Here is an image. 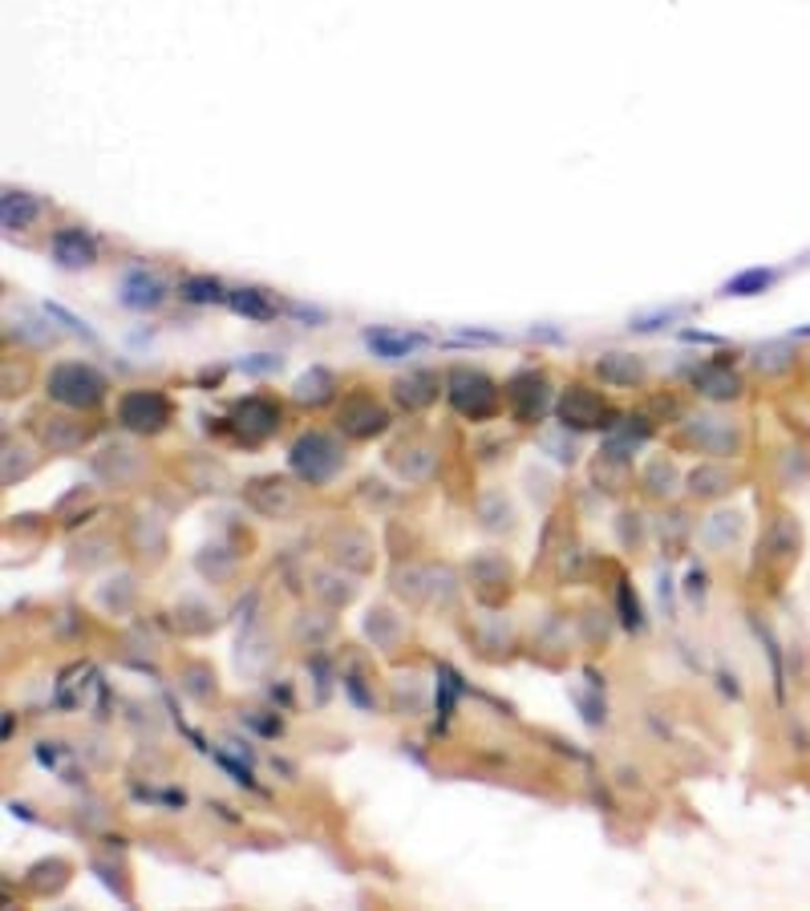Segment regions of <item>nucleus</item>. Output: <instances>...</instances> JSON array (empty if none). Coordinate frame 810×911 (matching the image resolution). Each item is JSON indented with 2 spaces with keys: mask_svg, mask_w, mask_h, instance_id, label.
<instances>
[{
  "mask_svg": "<svg viewBox=\"0 0 810 911\" xmlns=\"http://www.w3.org/2000/svg\"><path fill=\"white\" fill-rule=\"evenodd\" d=\"M559 422L564 430H612V413H608L604 398L588 386H567L559 398Z\"/></svg>",
  "mask_w": 810,
  "mask_h": 911,
  "instance_id": "nucleus-6",
  "label": "nucleus"
},
{
  "mask_svg": "<svg viewBox=\"0 0 810 911\" xmlns=\"http://www.w3.org/2000/svg\"><path fill=\"white\" fill-rule=\"evenodd\" d=\"M33 219H37V199L33 195L4 191V199H0V223H4V232H25Z\"/></svg>",
  "mask_w": 810,
  "mask_h": 911,
  "instance_id": "nucleus-28",
  "label": "nucleus"
},
{
  "mask_svg": "<svg viewBox=\"0 0 810 911\" xmlns=\"http://www.w3.org/2000/svg\"><path fill=\"white\" fill-rule=\"evenodd\" d=\"M45 312H49V316H57V321H62V324H69V333H81V336H86V341H93V333H90V329H86V324H81L78 316H69V312H65L62 304H45Z\"/></svg>",
  "mask_w": 810,
  "mask_h": 911,
  "instance_id": "nucleus-50",
  "label": "nucleus"
},
{
  "mask_svg": "<svg viewBox=\"0 0 810 911\" xmlns=\"http://www.w3.org/2000/svg\"><path fill=\"white\" fill-rule=\"evenodd\" d=\"M182 689L191 697H199V701H207V697L215 693V673L207 665H187V673H182Z\"/></svg>",
  "mask_w": 810,
  "mask_h": 911,
  "instance_id": "nucleus-40",
  "label": "nucleus"
},
{
  "mask_svg": "<svg viewBox=\"0 0 810 911\" xmlns=\"http://www.w3.org/2000/svg\"><path fill=\"white\" fill-rule=\"evenodd\" d=\"M393 401H398L406 413L430 410V405L437 401V373L413 369V373H406V377H398V381H393Z\"/></svg>",
  "mask_w": 810,
  "mask_h": 911,
  "instance_id": "nucleus-13",
  "label": "nucleus"
},
{
  "mask_svg": "<svg viewBox=\"0 0 810 911\" xmlns=\"http://www.w3.org/2000/svg\"><path fill=\"white\" fill-rule=\"evenodd\" d=\"M365 345L374 348L377 357L398 360V357H410L413 348H422V336L418 333H393V329H369V333H365Z\"/></svg>",
  "mask_w": 810,
  "mask_h": 911,
  "instance_id": "nucleus-25",
  "label": "nucleus"
},
{
  "mask_svg": "<svg viewBox=\"0 0 810 911\" xmlns=\"http://www.w3.org/2000/svg\"><path fill=\"white\" fill-rule=\"evenodd\" d=\"M37 762H41V766H53V770H62L65 782H78V778L69 774V766H65V749L57 742H41L37 745Z\"/></svg>",
  "mask_w": 810,
  "mask_h": 911,
  "instance_id": "nucleus-45",
  "label": "nucleus"
},
{
  "mask_svg": "<svg viewBox=\"0 0 810 911\" xmlns=\"http://www.w3.org/2000/svg\"><path fill=\"white\" fill-rule=\"evenodd\" d=\"M247 725H256V730L268 733V737H271V733H280V721H276V718H259V713H247Z\"/></svg>",
  "mask_w": 810,
  "mask_h": 911,
  "instance_id": "nucleus-53",
  "label": "nucleus"
},
{
  "mask_svg": "<svg viewBox=\"0 0 810 911\" xmlns=\"http://www.w3.org/2000/svg\"><path fill=\"white\" fill-rule=\"evenodd\" d=\"M25 446H13V442H4V487H13L16 478H25L29 475V458H16Z\"/></svg>",
  "mask_w": 810,
  "mask_h": 911,
  "instance_id": "nucleus-44",
  "label": "nucleus"
},
{
  "mask_svg": "<svg viewBox=\"0 0 810 911\" xmlns=\"http://www.w3.org/2000/svg\"><path fill=\"white\" fill-rule=\"evenodd\" d=\"M754 365H758V373H766V377H778V373H786L790 365H795V348L786 345V341L762 345L758 353H754Z\"/></svg>",
  "mask_w": 810,
  "mask_h": 911,
  "instance_id": "nucleus-35",
  "label": "nucleus"
},
{
  "mask_svg": "<svg viewBox=\"0 0 810 911\" xmlns=\"http://www.w3.org/2000/svg\"><path fill=\"white\" fill-rule=\"evenodd\" d=\"M576 706L584 709V721L588 725H604V701H592V697L576 693Z\"/></svg>",
  "mask_w": 810,
  "mask_h": 911,
  "instance_id": "nucleus-49",
  "label": "nucleus"
},
{
  "mask_svg": "<svg viewBox=\"0 0 810 911\" xmlns=\"http://www.w3.org/2000/svg\"><path fill=\"white\" fill-rule=\"evenodd\" d=\"M470 584H478V591L482 596H490V591H507V584H511V567H507V559L495 552H478L475 559H470Z\"/></svg>",
  "mask_w": 810,
  "mask_h": 911,
  "instance_id": "nucleus-21",
  "label": "nucleus"
},
{
  "mask_svg": "<svg viewBox=\"0 0 810 911\" xmlns=\"http://www.w3.org/2000/svg\"><path fill=\"white\" fill-rule=\"evenodd\" d=\"M774 284V271H742V276H733L730 284H725V292L730 296H758L766 292Z\"/></svg>",
  "mask_w": 810,
  "mask_h": 911,
  "instance_id": "nucleus-41",
  "label": "nucleus"
},
{
  "mask_svg": "<svg viewBox=\"0 0 810 911\" xmlns=\"http://www.w3.org/2000/svg\"><path fill=\"white\" fill-rule=\"evenodd\" d=\"M179 296L191 300V304H219V300H228V292H223V284L215 276H187Z\"/></svg>",
  "mask_w": 810,
  "mask_h": 911,
  "instance_id": "nucleus-34",
  "label": "nucleus"
},
{
  "mask_svg": "<svg viewBox=\"0 0 810 911\" xmlns=\"http://www.w3.org/2000/svg\"><path fill=\"white\" fill-rule=\"evenodd\" d=\"M170 422V401L158 389H130L118 401V425L130 434H163Z\"/></svg>",
  "mask_w": 810,
  "mask_h": 911,
  "instance_id": "nucleus-5",
  "label": "nucleus"
},
{
  "mask_svg": "<svg viewBox=\"0 0 810 911\" xmlns=\"http://www.w3.org/2000/svg\"><path fill=\"white\" fill-rule=\"evenodd\" d=\"M329 632H333V616H324V612H304L292 624V636L309 648H321V641H329Z\"/></svg>",
  "mask_w": 810,
  "mask_h": 911,
  "instance_id": "nucleus-33",
  "label": "nucleus"
},
{
  "mask_svg": "<svg viewBox=\"0 0 810 911\" xmlns=\"http://www.w3.org/2000/svg\"><path fill=\"white\" fill-rule=\"evenodd\" d=\"M49 398L65 410H93L98 401L106 398V377L93 365H81V360H65L49 373Z\"/></svg>",
  "mask_w": 810,
  "mask_h": 911,
  "instance_id": "nucleus-2",
  "label": "nucleus"
},
{
  "mask_svg": "<svg viewBox=\"0 0 810 911\" xmlns=\"http://www.w3.org/2000/svg\"><path fill=\"white\" fill-rule=\"evenodd\" d=\"M244 499H247V507H252L256 514H264V519H292L300 507L297 487H292L288 478H276V475L252 478V482L244 487Z\"/></svg>",
  "mask_w": 810,
  "mask_h": 911,
  "instance_id": "nucleus-7",
  "label": "nucleus"
},
{
  "mask_svg": "<svg viewBox=\"0 0 810 911\" xmlns=\"http://www.w3.org/2000/svg\"><path fill=\"white\" fill-rule=\"evenodd\" d=\"M244 369H247V373H268V369H280V360H276V357H264V353H259L256 360H244Z\"/></svg>",
  "mask_w": 810,
  "mask_h": 911,
  "instance_id": "nucleus-54",
  "label": "nucleus"
},
{
  "mask_svg": "<svg viewBox=\"0 0 810 911\" xmlns=\"http://www.w3.org/2000/svg\"><path fill=\"white\" fill-rule=\"evenodd\" d=\"M547 401H552V389H547V377L535 369L528 373H514L507 381V405H511L514 422L535 425L547 413Z\"/></svg>",
  "mask_w": 810,
  "mask_h": 911,
  "instance_id": "nucleus-8",
  "label": "nucleus"
},
{
  "mask_svg": "<svg viewBox=\"0 0 810 911\" xmlns=\"http://www.w3.org/2000/svg\"><path fill=\"white\" fill-rule=\"evenodd\" d=\"M228 304H232L240 316H247V321H271V316H276V304H271L268 292H259V288H235V292H228Z\"/></svg>",
  "mask_w": 810,
  "mask_h": 911,
  "instance_id": "nucleus-30",
  "label": "nucleus"
},
{
  "mask_svg": "<svg viewBox=\"0 0 810 911\" xmlns=\"http://www.w3.org/2000/svg\"><path fill=\"white\" fill-rule=\"evenodd\" d=\"M446 398H451V405L463 418H470V422H487V418H495L499 413V386L490 381L487 373L478 369H466V365H458V369H451V377H446Z\"/></svg>",
  "mask_w": 810,
  "mask_h": 911,
  "instance_id": "nucleus-3",
  "label": "nucleus"
},
{
  "mask_svg": "<svg viewBox=\"0 0 810 911\" xmlns=\"http://www.w3.org/2000/svg\"><path fill=\"white\" fill-rule=\"evenodd\" d=\"M685 591H689V600H701V596H706V571H701V567H694V571L685 576Z\"/></svg>",
  "mask_w": 810,
  "mask_h": 911,
  "instance_id": "nucleus-52",
  "label": "nucleus"
},
{
  "mask_svg": "<svg viewBox=\"0 0 810 911\" xmlns=\"http://www.w3.org/2000/svg\"><path fill=\"white\" fill-rule=\"evenodd\" d=\"M422 709V689L413 685V680H406V685H398V713H406V718H413Z\"/></svg>",
  "mask_w": 810,
  "mask_h": 911,
  "instance_id": "nucleus-47",
  "label": "nucleus"
},
{
  "mask_svg": "<svg viewBox=\"0 0 810 911\" xmlns=\"http://www.w3.org/2000/svg\"><path fill=\"white\" fill-rule=\"evenodd\" d=\"M329 555H333L341 567L357 571V576L374 571V540H369L365 531H357V526H341V531H333Z\"/></svg>",
  "mask_w": 810,
  "mask_h": 911,
  "instance_id": "nucleus-12",
  "label": "nucleus"
},
{
  "mask_svg": "<svg viewBox=\"0 0 810 911\" xmlns=\"http://www.w3.org/2000/svg\"><path fill=\"white\" fill-rule=\"evenodd\" d=\"M138 454L130 446H110V449H102V458L93 463V470L106 478V482H130V478H138Z\"/></svg>",
  "mask_w": 810,
  "mask_h": 911,
  "instance_id": "nucleus-24",
  "label": "nucleus"
},
{
  "mask_svg": "<svg viewBox=\"0 0 810 911\" xmlns=\"http://www.w3.org/2000/svg\"><path fill=\"white\" fill-rule=\"evenodd\" d=\"M689 535V519H685L681 511L669 514L665 523H661V543L669 547V555H681V540Z\"/></svg>",
  "mask_w": 810,
  "mask_h": 911,
  "instance_id": "nucleus-43",
  "label": "nucleus"
},
{
  "mask_svg": "<svg viewBox=\"0 0 810 911\" xmlns=\"http://www.w3.org/2000/svg\"><path fill=\"white\" fill-rule=\"evenodd\" d=\"M730 490H733L730 470L718 463L697 466L694 475H689V495H697V499H721V495H730Z\"/></svg>",
  "mask_w": 810,
  "mask_h": 911,
  "instance_id": "nucleus-29",
  "label": "nucleus"
},
{
  "mask_svg": "<svg viewBox=\"0 0 810 911\" xmlns=\"http://www.w3.org/2000/svg\"><path fill=\"white\" fill-rule=\"evenodd\" d=\"M53 259L62 268H90L98 259V247L81 227H62V232H53Z\"/></svg>",
  "mask_w": 810,
  "mask_h": 911,
  "instance_id": "nucleus-16",
  "label": "nucleus"
},
{
  "mask_svg": "<svg viewBox=\"0 0 810 911\" xmlns=\"http://www.w3.org/2000/svg\"><path fill=\"white\" fill-rule=\"evenodd\" d=\"M466 693V685L458 680V673L446 665H437V713H442V721L454 713V701Z\"/></svg>",
  "mask_w": 810,
  "mask_h": 911,
  "instance_id": "nucleus-37",
  "label": "nucleus"
},
{
  "mask_svg": "<svg viewBox=\"0 0 810 911\" xmlns=\"http://www.w3.org/2000/svg\"><path fill=\"white\" fill-rule=\"evenodd\" d=\"M37 434H41V442H45L49 454H74V449L86 442L90 430H86L81 422H74V418H41Z\"/></svg>",
  "mask_w": 810,
  "mask_h": 911,
  "instance_id": "nucleus-17",
  "label": "nucleus"
},
{
  "mask_svg": "<svg viewBox=\"0 0 810 911\" xmlns=\"http://www.w3.org/2000/svg\"><path fill=\"white\" fill-rule=\"evenodd\" d=\"M641 540H644L641 514H620V543H624V547H636Z\"/></svg>",
  "mask_w": 810,
  "mask_h": 911,
  "instance_id": "nucleus-48",
  "label": "nucleus"
},
{
  "mask_svg": "<svg viewBox=\"0 0 810 911\" xmlns=\"http://www.w3.org/2000/svg\"><path fill=\"white\" fill-rule=\"evenodd\" d=\"M175 624H179L187 636H203V632L215 629V612L199 600H182L179 608H175Z\"/></svg>",
  "mask_w": 810,
  "mask_h": 911,
  "instance_id": "nucleus-32",
  "label": "nucleus"
},
{
  "mask_svg": "<svg viewBox=\"0 0 810 911\" xmlns=\"http://www.w3.org/2000/svg\"><path fill=\"white\" fill-rule=\"evenodd\" d=\"M312 591H317V596H321L329 608H341V603L353 600V584L336 579L333 571H317V576H312Z\"/></svg>",
  "mask_w": 810,
  "mask_h": 911,
  "instance_id": "nucleus-38",
  "label": "nucleus"
},
{
  "mask_svg": "<svg viewBox=\"0 0 810 911\" xmlns=\"http://www.w3.org/2000/svg\"><path fill=\"white\" fill-rule=\"evenodd\" d=\"M673 487H677V470L669 463H653L644 470V490L648 495H669Z\"/></svg>",
  "mask_w": 810,
  "mask_h": 911,
  "instance_id": "nucleus-42",
  "label": "nucleus"
},
{
  "mask_svg": "<svg viewBox=\"0 0 810 911\" xmlns=\"http://www.w3.org/2000/svg\"><path fill=\"white\" fill-rule=\"evenodd\" d=\"M393 591L410 608H434V603L454 600V576L446 567H398Z\"/></svg>",
  "mask_w": 810,
  "mask_h": 911,
  "instance_id": "nucleus-4",
  "label": "nucleus"
},
{
  "mask_svg": "<svg viewBox=\"0 0 810 911\" xmlns=\"http://www.w3.org/2000/svg\"><path fill=\"white\" fill-rule=\"evenodd\" d=\"M336 425H341V434L345 437L365 442V437H377L381 430H386L389 413H386L381 401L365 398V393H353V398L341 401V410H336Z\"/></svg>",
  "mask_w": 810,
  "mask_h": 911,
  "instance_id": "nucleus-11",
  "label": "nucleus"
},
{
  "mask_svg": "<svg viewBox=\"0 0 810 911\" xmlns=\"http://www.w3.org/2000/svg\"><path fill=\"white\" fill-rule=\"evenodd\" d=\"M689 434H694L697 449H706V454H737V449H742L737 425L721 422V418H697V422L689 425Z\"/></svg>",
  "mask_w": 810,
  "mask_h": 911,
  "instance_id": "nucleus-15",
  "label": "nucleus"
},
{
  "mask_svg": "<svg viewBox=\"0 0 810 911\" xmlns=\"http://www.w3.org/2000/svg\"><path fill=\"white\" fill-rule=\"evenodd\" d=\"M798 552H802V526H798L790 514H774L770 526L762 531L758 559L766 567H778V571H786V567L798 559Z\"/></svg>",
  "mask_w": 810,
  "mask_h": 911,
  "instance_id": "nucleus-9",
  "label": "nucleus"
},
{
  "mask_svg": "<svg viewBox=\"0 0 810 911\" xmlns=\"http://www.w3.org/2000/svg\"><path fill=\"white\" fill-rule=\"evenodd\" d=\"M102 596L106 608H114V612H122V608H130V596H134V584H130L126 576H118V588H102L98 591Z\"/></svg>",
  "mask_w": 810,
  "mask_h": 911,
  "instance_id": "nucleus-46",
  "label": "nucleus"
},
{
  "mask_svg": "<svg viewBox=\"0 0 810 911\" xmlns=\"http://www.w3.org/2000/svg\"><path fill=\"white\" fill-rule=\"evenodd\" d=\"M341 685H345V693L353 697V701H357L360 709H374V697L365 693V685H360V677H345Z\"/></svg>",
  "mask_w": 810,
  "mask_h": 911,
  "instance_id": "nucleus-51",
  "label": "nucleus"
},
{
  "mask_svg": "<svg viewBox=\"0 0 810 911\" xmlns=\"http://www.w3.org/2000/svg\"><path fill=\"white\" fill-rule=\"evenodd\" d=\"M694 386H697V393H706V398H713V401H733L737 393H742V381H737V373H733L730 365H701V369L694 373Z\"/></svg>",
  "mask_w": 810,
  "mask_h": 911,
  "instance_id": "nucleus-19",
  "label": "nucleus"
},
{
  "mask_svg": "<svg viewBox=\"0 0 810 911\" xmlns=\"http://www.w3.org/2000/svg\"><path fill=\"white\" fill-rule=\"evenodd\" d=\"M596 377L617 389L636 386V381H644V360L632 357V353H608V357L596 360Z\"/></svg>",
  "mask_w": 810,
  "mask_h": 911,
  "instance_id": "nucleus-18",
  "label": "nucleus"
},
{
  "mask_svg": "<svg viewBox=\"0 0 810 911\" xmlns=\"http://www.w3.org/2000/svg\"><path fill=\"white\" fill-rule=\"evenodd\" d=\"M737 535H742V514L737 511H721L701 526V540H706L709 552H730Z\"/></svg>",
  "mask_w": 810,
  "mask_h": 911,
  "instance_id": "nucleus-27",
  "label": "nucleus"
},
{
  "mask_svg": "<svg viewBox=\"0 0 810 911\" xmlns=\"http://www.w3.org/2000/svg\"><path fill=\"white\" fill-rule=\"evenodd\" d=\"M93 673L90 668H69L62 680H57V706L65 709H78L81 697H86V685H93Z\"/></svg>",
  "mask_w": 810,
  "mask_h": 911,
  "instance_id": "nucleus-36",
  "label": "nucleus"
},
{
  "mask_svg": "<svg viewBox=\"0 0 810 911\" xmlns=\"http://www.w3.org/2000/svg\"><path fill=\"white\" fill-rule=\"evenodd\" d=\"M232 430L235 437H244L247 446H259L280 430V405L271 398H244L232 410Z\"/></svg>",
  "mask_w": 810,
  "mask_h": 911,
  "instance_id": "nucleus-10",
  "label": "nucleus"
},
{
  "mask_svg": "<svg viewBox=\"0 0 810 911\" xmlns=\"http://www.w3.org/2000/svg\"><path fill=\"white\" fill-rule=\"evenodd\" d=\"M130 547H134V555H151V559H158V555L167 552V526L158 523V519H151V514H138V519H130Z\"/></svg>",
  "mask_w": 810,
  "mask_h": 911,
  "instance_id": "nucleus-22",
  "label": "nucleus"
},
{
  "mask_svg": "<svg viewBox=\"0 0 810 911\" xmlns=\"http://www.w3.org/2000/svg\"><path fill=\"white\" fill-rule=\"evenodd\" d=\"M389 463H393V470H398L406 482H425V478L434 475V449L430 446H398L393 454H389Z\"/></svg>",
  "mask_w": 810,
  "mask_h": 911,
  "instance_id": "nucleus-23",
  "label": "nucleus"
},
{
  "mask_svg": "<svg viewBox=\"0 0 810 911\" xmlns=\"http://www.w3.org/2000/svg\"><path fill=\"white\" fill-rule=\"evenodd\" d=\"M288 466H292V475H297L300 482L324 487V482H333L336 470L345 466V454H341V446H336V437L321 434V430H309V434H300L297 442H292V449H288Z\"/></svg>",
  "mask_w": 810,
  "mask_h": 911,
  "instance_id": "nucleus-1",
  "label": "nucleus"
},
{
  "mask_svg": "<svg viewBox=\"0 0 810 911\" xmlns=\"http://www.w3.org/2000/svg\"><path fill=\"white\" fill-rule=\"evenodd\" d=\"M617 600H620V624L632 629V632H641L644 629V612H641V600H636V591H632L629 579H620Z\"/></svg>",
  "mask_w": 810,
  "mask_h": 911,
  "instance_id": "nucleus-39",
  "label": "nucleus"
},
{
  "mask_svg": "<svg viewBox=\"0 0 810 911\" xmlns=\"http://www.w3.org/2000/svg\"><path fill=\"white\" fill-rule=\"evenodd\" d=\"M65 879H69V867H65L62 859H41L29 867L25 884L33 887V891H41V896H49V891H62Z\"/></svg>",
  "mask_w": 810,
  "mask_h": 911,
  "instance_id": "nucleus-31",
  "label": "nucleus"
},
{
  "mask_svg": "<svg viewBox=\"0 0 810 911\" xmlns=\"http://www.w3.org/2000/svg\"><path fill=\"white\" fill-rule=\"evenodd\" d=\"M333 393H336V377L329 369H309L292 386V398L300 405H324V401H333Z\"/></svg>",
  "mask_w": 810,
  "mask_h": 911,
  "instance_id": "nucleus-26",
  "label": "nucleus"
},
{
  "mask_svg": "<svg viewBox=\"0 0 810 911\" xmlns=\"http://www.w3.org/2000/svg\"><path fill=\"white\" fill-rule=\"evenodd\" d=\"M163 300H167V284L158 280L155 271H146V268L126 271V280H122V304H126V309L146 312V309H158Z\"/></svg>",
  "mask_w": 810,
  "mask_h": 911,
  "instance_id": "nucleus-14",
  "label": "nucleus"
},
{
  "mask_svg": "<svg viewBox=\"0 0 810 911\" xmlns=\"http://www.w3.org/2000/svg\"><path fill=\"white\" fill-rule=\"evenodd\" d=\"M365 636L374 641V648L393 653V648L401 644V636H406V624H401V616H393L389 608H369V612H365Z\"/></svg>",
  "mask_w": 810,
  "mask_h": 911,
  "instance_id": "nucleus-20",
  "label": "nucleus"
}]
</instances>
